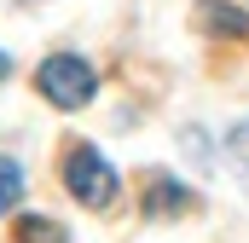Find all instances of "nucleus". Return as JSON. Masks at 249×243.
<instances>
[{
	"label": "nucleus",
	"mask_w": 249,
	"mask_h": 243,
	"mask_svg": "<svg viewBox=\"0 0 249 243\" xmlns=\"http://www.w3.org/2000/svg\"><path fill=\"white\" fill-rule=\"evenodd\" d=\"M35 87H41V99L47 104H58V110H81L87 99H93V64H81L75 52H53V58L35 69Z\"/></svg>",
	"instance_id": "nucleus-1"
},
{
	"label": "nucleus",
	"mask_w": 249,
	"mask_h": 243,
	"mask_svg": "<svg viewBox=\"0 0 249 243\" xmlns=\"http://www.w3.org/2000/svg\"><path fill=\"white\" fill-rule=\"evenodd\" d=\"M64 180H70V197L81 208H110L116 203V168L93 151V145H75L64 156Z\"/></svg>",
	"instance_id": "nucleus-2"
},
{
	"label": "nucleus",
	"mask_w": 249,
	"mask_h": 243,
	"mask_svg": "<svg viewBox=\"0 0 249 243\" xmlns=\"http://www.w3.org/2000/svg\"><path fill=\"white\" fill-rule=\"evenodd\" d=\"M197 23H203V29H220V35H238V41H249V17L238 12V6L203 0V6H197Z\"/></svg>",
	"instance_id": "nucleus-3"
},
{
	"label": "nucleus",
	"mask_w": 249,
	"mask_h": 243,
	"mask_svg": "<svg viewBox=\"0 0 249 243\" xmlns=\"http://www.w3.org/2000/svg\"><path fill=\"white\" fill-rule=\"evenodd\" d=\"M180 208H191V191L174 180H151V197H145V214L157 220V214H180Z\"/></svg>",
	"instance_id": "nucleus-4"
},
{
	"label": "nucleus",
	"mask_w": 249,
	"mask_h": 243,
	"mask_svg": "<svg viewBox=\"0 0 249 243\" xmlns=\"http://www.w3.org/2000/svg\"><path fill=\"white\" fill-rule=\"evenodd\" d=\"M18 243H70V238H64L58 220H47V214H23V220H18Z\"/></svg>",
	"instance_id": "nucleus-5"
},
{
	"label": "nucleus",
	"mask_w": 249,
	"mask_h": 243,
	"mask_svg": "<svg viewBox=\"0 0 249 243\" xmlns=\"http://www.w3.org/2000/svg\"><path fill=\"white\" fill-rule=\"evenodd\" d=\"M18 197H23V168H18L12 156H0V214H12Z\"/></svg>",
	"instance_id": "nucleus-6"
},
{
	"label": "nucleus",
	"mask_w": 249,
	"mask_h": 243,
	"mask_svg": "<svg viewBox=\"0 0 249 243\" xmlns=\"http://www.w3.org/2000/svg\"><path fill=\"white\" fill-rule=\"evenodd\" d=\"M232 162H238V168L249 174V122L238 127V133H232Z\"/></svg>",
	"instance_id": "nucleus-7"
},
{
	"label": "nucleus",
	"mask_w": 249,
	"mask_h": 243,
	"mask_svg": "<svg viewBox=\"0 0 249 243\" xmlns=\"http://www.w3.org/2000/svg\"><path fill=\"white\" fill-rule=\"evenodd\" d=\"M6 75H12V58H6V52H0V81H6Z\"/></svg>",
	"instance_id": "nucleus-8"
}]
</instances>
